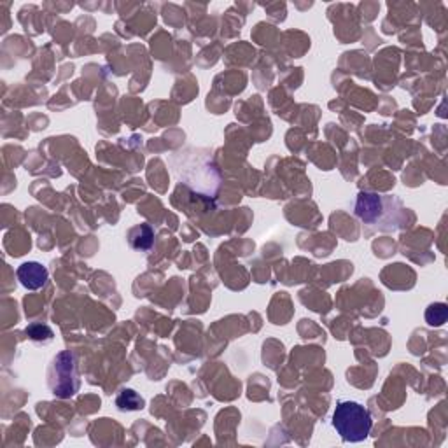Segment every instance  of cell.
Listing matches in <instances>:
<instances>
[{
	"label": "cell",
	"mask_w": 448,
	"mask_h": 448,
	"mask_svg": "<svg viewBox=\"0 0 448 448\" xmlns=\"http://www.w3.org/2000/svg\"><path fill=\"white\" fill-rule=\"evenodd\" d=\"M354 212L364 226L378 231L397 230L404 217V207L397 198L377 193H359Z\"/></svg>",
	"instance_id": "6da1fadb"
},
{
	"label": "cell",
	"mask_w": 448,
	"mask_h": 448,
	"mask_svg": "<svg viewBox=\"0 0 448 448\" xmlns=\"http://www.w3.org/2000/svg\"><path fill=\"white\" fill-rule=\"evenodd\" d=\"M130 244L134 249H141V251H147L151 249L152 240H154V233L147 224H141V226L130 230Z\"/></svg>",
	"instance_id": "5b68a950"
},
{
	"label": "cell",
	"mask_w": 448,
	"mask_h": 448,
	"mask_svg": "<svg viewBox=\"0 0 448 448\" xmlns=\"http://www.w3.org/2000/svg\"><path fill=\"white\" fill-rule=\"evenodd\" d=\"M116 404H118L119 410H141V408H144V400L135 391L125 389L116 400Z\"/></svg>",
	"instance_id": "8992f818"
},
{
	"label": "cell",
	"mask_w": 448,
	"mask_h": 448,
	"mask_svg": "<svg viewBox=\"0 0 448 448\" xmlns=\"http://www.w3.org/2000/svg\"><path fill=\"white\" fill-rule=\"evenodd\" d=\"M448 307L445 303H434L426 310V321L429 326L440 328L447 323Z\"/></svg>",
	"instance_id": "52a82bcc"
},
{
	"label": "cell",
	"mask_w": 448,
	"mask_h": 448,
	"mask_svg": "<svg viewBox=\"0 0 448 448\" xmlns=\"http://www.w3.org/2000/svg\"><path fill=\"white\" fill-rule=\"evenodd\" d=\"M49 387L58 397H71L78 393L79 378L75 368V357L71 352H60L53 359L49 371Z\"/></svg>",
	"instance_id": "3957f363"
},
{
	"label": "cell",
	"mask_w": 448,
	"mask_h": 448,
	"mask_svg": "<svg viewBox=\"0 0 448 448\" xmlns=\"http://www.w3.org/2000/svg\"><path fill=\"white\" fill-rule=\"evenodd\" d=\"M371 415L366 408L356 401H340L334 408L333 427L340 434L341 440L348 443H357L370 436Z\"/></svg>",
	"instance_id": "7a4b0ae2"
},
{
	"label": "cell",
	"mask_w": 448,
	"mask_h": 448,
	"mask_svg": "<svg viewBox=\"0 0 448 448\" xmlns=\"http://www.w3.org/2000/svg\"><path fill=\"white\" fill-rule=\"evenodd\" d=\"M26 334H28V337L32 338V340H37V341L48 340L46 337L53 338V331L49 330L48 326H42V324H37V323L30 324V326L26 328Z\"/></svg>",
	"instance_id": "ba28073f"
},
{
	"label": "cell",
	"mask_w": 448,
	"mask_h": 448,
	"mask_svg": "<svg viewBox=\"0 0 448 448\" xmlns=\"http://www.w3.org/2000/svg\"><path fill=\"white\" fill-rule=\"evenodd\" d=\"M16 275H18V280L21 282L23 287L28 291L41 289L46 285V280H48V270L41 263H35V261L23 263L16 271Z\"/></svg>",
	"instance_id": "277c9868"
}]
</instances>
